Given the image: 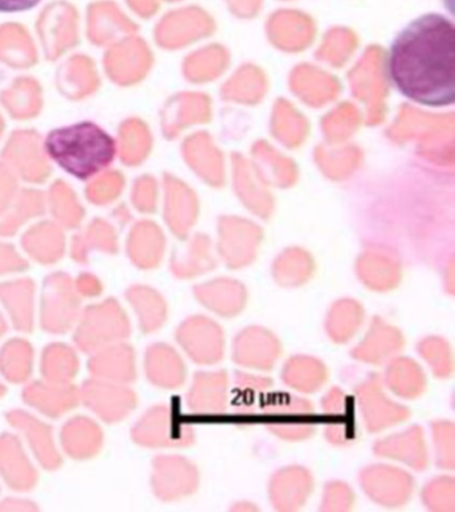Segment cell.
Returning a JSON list of instances; mask_svg holds the SVG:
<instances>
[{"label":"cell","mask_w":455,"mask_h":512,"mask_svg":"<svg viewBox=\"0 0 455 512\" xmlns=\"http://www.w3.org/2000/svg\"><path fill=\"white\" fill-rule=\"evenodd\" d=\"M391 84L426 107L455 100V27L441 14L413 20L391 43L386 59Z\"/></svg>","instance_id":"obj_1"},{"label":"cell","mask_w":455,"mask_h":512,"mask_svg":"<svg viewBox=\"0 0 455 512\" xmlns=\"http://www.w3.org/2000/svg\"><path fill=\"white\" fill-rule=\"evenodd\" d=\"M46 150L69 174L86 180L113 163L117 148L103 128L82 122L51 131Z\"/></svg>","instance_id":"obj_2"},{"label":"cell","mask_w":455,"mask_h":512,"mask_svg":"<svg viewBox=\"0 0 455 512\" xmlns=\"http://www.w3.org/2000/svg\"><path fill=\"white\" fill-rule=\"evenodd\" d=\"M74 327V344L86 354L125 342L131 336L129 315L115 298L87 306Z\"/></svg>","instance_id":"obj_3"},{"label":"cell","mask_w":455,"mask_h":512,"mask_svg":"<svg viewBox=\"0 0 455 512\" xmlns=\"http://www.w3.org/2000/svg\"><path fill=\"white\" fill-rule=\"evenodd\" d=\"M82 312V298L74 280L65 272L47 276L41 291L39 322L51 335H63L74 328Z\"/></svg>","instance_id":"obj_4"},{"label":"cell","mask_w":455,"mask_h":512,"mask_svg":"<svg viewBox=\"0 0 455 512\" xmlns=\"http://www.w3.org/2000/svg\"><path fill=\"white\" fill-rule=\"evenodd\" d=\"M194 431L166 404L149 408L134 424L131 439L147 448L186 447L194 442Z\"/></svg>","instance_id":"obj_5"},{"label":"cell","mask_w":455,"mask_h":512,"mask_svg":"<svg viewBox=\"0 0 455 512\" xmlns=\"http://www.w3.org/2000/svg\"><path fill=\"white\" fill-rule=\"evenodd\" d=\"M81 403L103 422L114 424L129 418L138 404L137 392L127 384L93 378L85 380L81 388Z\"/></svg>","instance_id":"obj_6"},{"label":"cell","mask_w":455,"mask_h":512,"mask_svg":"<svg viewBox=\"0 0 455 512\" xmlns=\"http://www.w3.org/2000/svg\"><path fill=\"white\" fill-rule=\"evenodd\" d=\"M198 468L190 460L178 455L157 456L151 472V488L163 502H175L197 491Z\"/></svg>","instance_id":"obj_7"},{"label":"cell","mask_w":455,"mask_h":512,"mask_svg":"<svg viewBox=\"0 0 455 512\" xmlns=\"http://www.w3.org/2000/svg\"><path fill=\"white\" fill-rule=\"evenodd\" d=\"M186 354L198 364H215L225 354L222 327L205 316H191L175 334Z\"/></svg>","instance_id":"obj_8"},{"label":"cell","mask_w":455,"mask_h":512,"mask_svg":"<svg viewBox=\"0 0 455 512\" xmlns=\"http://www.w3.org/2000/svg\"><path fill=\"white\" fill-rule=\"evenodd\" d=\"M361 484L369 498L387 507L403 506L414 491V479L406 471L385 464L365 468Z\"/></svg>","instance_id":"obj_9"},{"label":"cell","mask_w":455,"mask_h":512,"mask_svg":"<svg viewBox=\"0 0 455 512\" xmlns=\"http://www.w3.org/2000/svg\"><path fill=\"white\" fill-rule=\"evenodd\" d=\"M6 420L11 427L21 432L31 452L47 471L58 470L63 458L55 442L53 427L25 410H10Z\"/></svg>","instance_id":"obj_10"},{"label":"cell","mask_w":455,"mask_h":512,"mask_svg":"<svg viewBox=\"0 0 455 512\" xmlns=\"http://www.w3.org/2000/svg\"><path fill=\"white\" fill-rule=\"evenodd\" d=\"M313 407L305 399L286 396L267 407L269 428L281 439L301 440L314 434Z\"/></svg>","instance_id":"obj_11"},{"label":"cell","mask_w":455,"mask_h":512,"mask_svg":"<svg viewBox=\"0 0 455 512\" xmlns=\"http://www.w3.org/2000/svg\"><path fill=\"white\" fill-rule=\"evenodd\" d=\"M357 395L363 420L371 432L386 430L409 418L410 411L406 407L387 398L377 376L363 382L358 387Z\"/></svg>","instance_id":"obj_12"},{"label":"cell","mask_w":455,"mask_h":512,"mask_svg":"<svg viewBox=\"0 0 455 512\" xmlns=\"http://www.w3.org/2000/svg\"><path fill=\"white\" fill-rule=\"evenodd\" d=\"M22 400L50 419H59L75 410L81 403L79 388L73 383H51L35 380L22 391Z\"/></svg>","instance_id":"obj_13"},{"label":"cell","mask_w":455,"mask_h":512,"mask_svg":"<svg viewBox=\"0 0 455 512\" xmlns=\"http://www.w3.org/2000/svg\"><path fill=\"white\" fill-rule=\"evenodd\" d=\"M0 478L18 492H29L37 487L39 474L21 439L10 432L0 434Z\"/></svg>","instance_id":"obj_14"},{"label":"cell","mask_w":455,"mask_h":512,"mask_svg":"<svg viewBox=\"0 0 455 512\" xmlns=\"http://www.w3.org/2000/svg\"><path fill=\"white\" fill-rule=\"evenodd\" d=\"M89 371L93 378L130 384L137 379V354L134 347L118 342L94 351L90 356Z\"/></svg>","instance_id":"obj_15"},{"label":"cell","mask_w":455,"mask_h":512,"mask_svg":"<svg viewBox=\"0 0 455 512\" xmlns=\"http://www.w3.org/2000/svg\"><path fill=\"white\" fill-rule=\"evenodd\" d=\"M281 355V344L269 330L250 327L237 336L234 343L235 362L258 370H270Z\"/></svg>","instance_id":"obj_16"},{"label":"cell","mask_w":455,"mask_h":512,"mask_svg":"<svg viewBox=\"0 0 455 512\" xmlns=\"http://www.w3.org/2000/svg\"><path fill=\"white\" fill-rule=\"evenodd\" d=\"M105 434L94 419L85 415L73 416L63 424L61 444L71 459L90 460L102 451Z\"/></svg>","instance_id":"obj_17"},{"label":"cell","mask_w":455,"mask_h":512,"mask_svg":"<svg viewBox=\"0 0 455 512\" xmlns=\"http://www.w3.org/2000/svg\"><path fill=\"white\" fill-rule=\"evenodd\" d=\"M35 291V283L27 278L0 283V304L15 330L23 334H30L35 327Z\"/></svg>","instance_id":"obj_18"},{"label":"cell","mask_w":455,"mask_h":512,"mask_svg":"<svg viewBox=\"0 0 455 512\" xmlns=\"http://www.w3.org/2000/svg\"><path fill=\"white\" fill-rule=\"evenodd\" d=\"M145 372L149 382L163 390L181 387L187 374L181 355L166 343H154L147 347Z\"/></svg>","instance_id":"obj_19"},{"label":"cell","mask_w":455,"mask_h":512,"mask_svg":"<svg viewBox=\"0 0 455 512\" xmlns=\"http://www.w3.org/2000/svg\"><path fill=\"white\" fill-rule=\"evenodd\" d=\"M313 490V478L306 468H282L270 483V499L279 511H294L301 508Z\"/></svg>","instance_id":"obj_20"},{"label":"cell","mask_w":455,"mask_h":512,"mask_svg":"<svg viewBox=\"0 0 455 512\" xmlns=\"http://www.w3.org/2000/svg\"><path fill=\"white\" fill-rule=\"evenodd\" d=\"M405 346V339L397 328L387 324L385 320L375 318L367 331L365 339L354 348L351 355L361 362L382 364L393 358Z\"/></svg>","instance_id":"obj_21"},{"label":"cell","mask_w":455,"mask_h":512,"mask_svg":"<svg viewBox=\"0 0 455 512\" xmlns=\"http://www.w3.org/2000/svg\"><path fill=\"white\" fill-rule=\"evenodd\" d=\"M374 451L378 456L399 460L418 471L426 468L429 463L425 436L418 426L409 428L401 434L378 440L375 443Z\"/></svg>","instance_id":"obj_22"},{"label":"cell","mask_w":455,"mask_h":512,"mask_svg":"<svg viewBox=\"0 0 455 512\" xmlns=\"http://www.w3.org/2000/svg\"><path fill=\"white\" fill-rule=\"evenodd\" d=\"M227 384L225 371L198 372L187 394V406L197 414L222 412L227 402Z\"/></svg>","instance_id":"obj_23"},{"label":"cell","mask_w":455,"mask_h":512,"mask_svg":"<svg viewBox=\"0 0 455 512\" xmlns=\"http://www.w3.org/2000/svg\"><path fill=\"white\" fill-rule=\"evenodd\" d=\"M126 299L137 315L139 328L143 334H154L165 326L169 307L161 292L153 287L137 284L127 288Z\"/></svg>","instance_id":"obj_24"},{"label":"cell","mask_w":455,"mask_h":512,"mask_svg":"<svg viewBox=\"0 0 455 512\" xmlns=\"http://www.w3.org/2000/svg\"><path fill=\"white\" fill-rule=\"evenodd\" d=\"M194 292L203 306L227 318L242 312L247 302L246 288L233 282L203 284L195 288Z\"/></svg>","instance_id":"obj_25"},{"label":"cell","mask_w":455,"mask_h":512,"mask_svg":"<svg viewBox=\"0 0 455 512\" xmlns=\"http://www.w3.org/2000/svg\"><path fill=\"white\" fill-rule=\"evenodd\" d=\"M35 351L27 339L13 338L0 347V375L13 384L29 382L34 372Z\"/></svg>","instance_id":"obj_26"},{"label":"cell","mask_w":455,"mask_h":512,"mask_svg":"<svg viewBox=\"0 0 455 512\" xmlns=\"http://www.w3.org/2000/svg\"><path fill=\"white\" fill-rule=\"evenodd\" d=\"M79 356L69 344L55 342L43 348L41 374L51 383H73L79 372Z\"/></svg>","instance_id":"obj_27"},{"label":"cell","mask_w":455,"mask_h":512,"mask_svg":"<svg viewBox=\"0 0 455 512\" xmlns=\"http://www.w3.org/2000/svg\"><path fill=\"white\" fill-rule=\"evenodd\" d=\"M329 378V371L325 364L309 356L291 358L283 367V382L289 384L294 390L302 392L318 391Z\"/></svg>","instance_id":"obj_28"},{"label":"cell","mask_w":455,"mask_h":512,"mask_svg":"<svg viewBox=\"0 0 455 512\" xmlns=\"http://www.w3.org/2000/svg\"><path fill=\"white\" fill-rule=\"evenodd\" d=\"M386 383L394 394L414 399L425 391L426 378L422 368L414 360L399 358L390 362L387 367Z\"/></svg>","instance_id":"obj_29"},{"label":"cell","mask_w":455,"mask_h":512,"mask_svg":"<svg viewBox=\"0 0 455 512\" xmlns=\"http://www.w3.org/2000/svg\"><path fill=\"white\" fill-rule=\"evenodd\" d=\"M361 304L351 299H343L331 307L326 319V332L335 343H346L357 334L363 322Z\"/></svg>","instance_id":"obj_30"},{"label":"cell","mask_w":455,"mask_h":512,"mask_svg":"<svg viewBox=\"0 0 455 512\" xmlns=\"http://www.w3.org/2000/svg\"><path fill=\"white\" fill-rule=\"evenodd\" d=\"M25 246L33 258L41 263H54L61 259L63 238L53 226H41L26 236Z\"/></svg>","instance_id":"obj_31"},{"label":"cell","mask_w":455,"mask_h":512,"mask_svg":"<svg viewBox=\"0 0 455 512\" xmlns=\"http://www.w3.org/2000/svg\"><path fill=\"white\" fill-rule=\"evenodd\" d=\"M419 354L439 378H447L453 372V358L446 340L431 336L419 343Z\"/></svg>","instance_id":"obj_32"},{"label":"cell","mask_w":455,"mask_h":512,"mask_svg":"<svg viewBox=\"0 0 455 512\" xmlns=\"http://www.w3.org/2000/svg\"><path fill=\"white\" fill-rule=\"evenodd\" d=\"M422 500L433 511L454 510V480L449 476L433 479L422 490Z\"/></svg>","instance_id":"obj_33"},{"label":"cell","mask_w":455,"mask_h":512,"mask_svg":"<svg viewBox=\"0 0 455 512\" xmlns=\"http://www.w3.org/2000/svg\"><path fill=\"white\" fill-rule=\"evenodd\" d=\"M433 440L437 451V462L442 468H454V424L437 422L433 424Z\"/></svg>","instance_id":"obj_34"},{"label":"cell","mask_w":455,"mask_h":512,"mask_svg":"<svg viewBox=\"0 0 455 512\" xmlns=\"http://www.w3.org/2000/svg\"><path fill=\"white\" fill-rule=\"evenodd\" d=\"M130 255L141 268L155 266L158 259L157 247L147 230H138L131 238Z\"/></svg>","instance_id":"obj_35"},{"label":"cell","mask_w":455,"mask_h":512,"mask_svg":"<svg viewBox=\"0 0 455 512\" xmlns=\"http://www.w3.org/2000/svg\"><path fill=\"white\" fill-rule=\"evenodd\" d=\"M354 504L353 490L345 483L331 482L325 488L323 511H346Z\"/></svg>","instance_id":"obj_36"},{"label":"cell","mask_w":455,"mask_h":512,"mask_svg":"<svg viewBox=\"0 0 455 512\" xmlns=\"http://www.w3.org/2000/svg\"><path fill=\"white\" fill-rule=\"evenodd\" d=\"M27 263L11 247L0 246V276L25 271Z\"/></svg>","instance_id":"obj_37"},{"label":"cell","mask_w":455,"mask_h":512,"mask_svg":"<svg viewBox=\"0 0 455 512\" xmlns=\"http://www.w3.org/2000/svg\"><path fill=\"white\" fill-rule=\"evenodd\" d=\"M78 294L81 298L94 299L102 295L103 284L97 276L93 274H82L74 282Z\"/></svg>","instance_id":"obj_38"},{"label":"cell","mask_w":455,"mask_h":512,"mask_svg":"<svg viewBox=\"0 0 455 512\" xmlns=\"http://www.w3.org/2000/svg\"><path fill=\"white\" fill-rule=\"evenodd\" d=\"M91 246L98 247L106 252L115 251V238L113 231L106 224H97L90 231Z\"/></svg>","instance_id":"obj_39"},{"label":"cell","mask_w":455,"mask_h":512,"mask_svg":"<svg viewBox=\"0 0 455 512\" xmlns=\"http://www.w3.org/2000/svg\"><path fill=\"white\" fill-rule=\"evenodd\" d=\"M0 511L5 512H35L39 507L31 500L21 498H6L0 502Z\"/></svg>","instance_id":"obj_40"},{"label":"cell","mask_w":455,"mask_h":512,"mask_svg":"<svg viewBox=\"0 0 455 512\" xmlns=\"http://www.w3.org/2000/svg\"><path fill=\"white\" fill-rule=\"evenodd\" d=\"M42 0H0V12H22L37 7Z\"/></svg>","instance_id":"obj_41"},{"label":"cell","mask_w":455,"mask_h":512,"mask_svg":"<svg viewBox=\"0 0 455 512\" xmlns=\"http://www.w3.org/2000/svg\"><path fill=\"white\" fill-rule=\"evenodd\" d=\"M7 330H9L7 320L5 319V316H3L2 311H0V339L7 334Z\"/></svg>","instance_id":"obj_42"},{"label":"cell","mask_w":455,"mask_h":512,"mask_svg":"<svg viewBox=\"0 0 455 512\" xmlns=\"http://www.w3.org/2000/svg\"><path fill=\"white\" fill-rule=\"evenodd\" d=\"M6 394H7L6 386L2 382H0V398H5Z\"/></svg>","instance_id":"obj_43"}]
</instances>
